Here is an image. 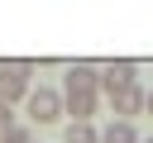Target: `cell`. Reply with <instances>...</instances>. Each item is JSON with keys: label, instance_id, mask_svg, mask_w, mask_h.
Returning <instances> with one entry per match:
<instances>
[{"label": "cell", "instance_id": "obj_5", "mask_svg": "<svg viewBox=\"0 0 153 143\" xmlns=\"http://www.w3.org/2000/svg\"><path fill=\"white\" fill-rule=\"evenodd\" d=\"M105 100H110V114L124 119V124H134V114H143V86L139 81L124 86V91H115V95H105Z\"/></svg>", "mask_w": 153, "mask_h": 143}, {"label": "cell", "instance_id": "obj_12", "mask_svg": "<svg viewBox=\"0 0 153 143\" xmlns=\"http://www.w3.org/2000/svg\"><path fill=\"white\" fill-rule=\"evenodd\" d=\"M139 143H153V138H139Z\"/></svg>", "mask_w": 153, "mask_h": 143}, {"label": "cell", "instance_id": "obj_1", "mask_svg": "<svg viewBox=\"0 0 153 143\" xmlns=\"http://www.w3.org/2000/svg\"><path fill=\"white\" fill-rule=\"evenodd\" d=\"M29 72H33V62H0V105H19L33 86H29Z\"/></svg>", "mask_w": 153, "mask_h": 143}, {"label": "cell", "instance_id": "obj_4", "mask_svg": "<svg viewBox=\"0 0 153 143\" xmlns=\"http://www.w3.org/2000/svg\"><path fill=\"white\" fill-rule=\"evenodd\" d=\"M134 81H139V67L124 62V57L100 67V95H115V91H124V86H134Z\"/></svg>", "mask_w": 153, "mask_h": 143}, {"label": "cell", "instance_id": "obj_3", "mask_svg": "<svg viewBox=\"0 0 153 143\" xmlns=\"http://www.w3.org/2000/svg\"><path fill=\"white\" fill-rule=\"evenodd\" d=\"M62 86H67V95H100V67H91V62H72L67 76H62Z\"/></svg>", "mask_w": 153, "mask_h": 143}, {"label": "cell", "instance_id": "obj_9", "mask_svg": "<svg viewBox=\"0 0 153 143\" xmlns=\"http://www.w3.org/2000/svg\"><path fill=\"white\" fill-rule=\"evenodd\" d=\"M0 143H33V129H29V124H14V129H10Z\"/></svg>", "mask_w": 153, "mask_h": 143}, {"label": "cell", "instance_id": "obj_6", "mask_svg": "<svg viewBox=\"0 0 153 143\" xmlns=\"http://www.w3.org/2000/svg\"><path fill=\"white\" fill-rule=\"evenodd\" d=\"M100 110V95H62V114H72V124H91Z\"/></svg>", "mask_w": 153, "mask_h": 143}, {"label": "cell", "instance_id": "obj_2", "mask_svg": "<svg viewBox=\"0 0 153 143\" xmlns=\"http://www.w3.org/2000/svg\"><path fill=\"white\" fill-rule=\"evenodd\" d=\"M24 110H29L33 124H57V119H62V95H57L53 86H38V91L24 95Z\"/></svg>", "mask_w": 153, "mask_h": 143}, {"label": "cell", "instance_id": "obj_8", "mask_svg": "<svg viewBox=\"0 0 153 143\" xmlns=\"http://www.w3.org/2000/svg\"><path fill=\"white\" fill-rule=\"evenodd\" d=\"M62 143H100V129L96 124H67Z\"/></svg>", "mask_w": 153, "mask_h": 143}, {"label": "cell", "instance_id": "obj_10", "mask_svg": "<svg viewBox=\"0 0 153 143\" xmlns=\"http://www.w3.org/2000/svg\"><path fill=\"white\" fill-rule=\"evenodd\" d=\"M10 129H14V110H10V105H0V138H5Z\"/></svg>", "mask_w": 153, "mask_h": 143}, {"label": "cell", "instance_id": "obj_11", "mask_svg": "<svg viewBox=\"0 0 153 143\" xmlns=\"http://www.w3.org/2000/svg\"><path fill=\"white\" fill-rule=\"evenodd\" d=\"M143 114H153V91H143Z\"/></svg>", "mask_w": 153, "mask_h": 143}, {"label": "cell", "instance_id": "obj_7", "mask_svg": "<svg viewBox=\"0 0 153 143\" xmlns=\"http://www.w3.org/2000/svg\"><path fill=\"white\" fill-rule=\"evenodd\" d=\"M100 143H139V129L124 124V119H110V124L100 129Z\"/></svg>", "mask_w": 153, "mask_h": 143}]
</instances>
